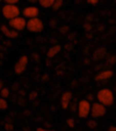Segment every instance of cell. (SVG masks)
<instances>
[{"label": "cell", "mask_w": 116, "mask_h": 131, "mask_svg": "<svg viewBox=\"0 0 116 131\" xmlns=\"http://www.w3.org/2000/svg\"><path fill=\"white\" fill-rule=\"evenodd\" d=\"M98 101L101 102L102 104H104L106 107H110L113 106L114 101H115V97H114V93L111 89L109 88H102L98 92Z\"/></svg>", "instance_id": "obj_1"}, {"label": "cell", "mask_w": 116, "mask_h": 131, "mask_svg": "<svg viewBox=\"0 0 116 131\" xmlns=\"http://www.w3.org/2000/svg\"><path fill=\"white\" fill-rule=\"evenodd\" d=\"M67 31V26H64V27L60 29V32H66Z\"/></svg>", "instance_id": "obj_25"}, {"label": "cell", "mask_w": 116, "mask_h": 131, "mask_svg": "<svg viewBox=\"0 0 116 131\" xmlns=\"http://www.w3.org/2000/svg\"><path fill=\"white\" fill-rule=\"evenodd\" d=\"M22 14L25 17H27V19H31V17H36L38 16V14H40V9L36 7V6H27L26 8H23L22 10Z\"/></svg>", "instance_id": "obj_8"}, {"label": "cell", "mask_w": 116, "mask_h": 131, "mask_svg": "<svg viewBox=\"0 0 116 131\" xmlns=\"http://www.w3.org/2000/svg\"><path fill=\"white\" fill-rule=\"evenodd\" d=\"M47 129H44V128H37V131H45Z\"/></svg>", "instance_id": "obj_27"}, {"label": "cell", "mask_w": 116, "mask_h": 131, "mask_svg": "<svg viewBox=\"0 0 116 131\" xmlns=\"http://www.w3.org/2000/svg\"><path fill=\"white\" fill-rule=\"evenodd\" d=\"M7 107H8V103H7V101H6V99L1 96L0 97V110H6Z\"/></svg>", "instance_id": "obj_15"}, {"label": "cell", "mask_w": 116, "mask_h": 131, "mask_svg": "<svg viewBox=\"0 0 116 131\" xmlns=\"http://www.w3.org/2000/svg\"><path fill=\"white\" fill-rule=\"evenodd\" d=\"M63 3H64L63 0H55L54 4H52V6H51V8L54 10H58L63 6Z\"/></svg>", "instance_id": "obj_14"}, {"label": "cell", "mask_w": 116, "mask_h": 131, "mask_svg": "<svg viewBox=\"0 0 116 131\" xmlns=\"http://www.w3.org/2000/svg\"><path fill=\"white\" fill-rule=\"evenodd\" d=\"M42 8H51L55 0H37Z\"/></svg>", "instance_id": "obj_13"}, {"label": "cell", "mask_w": 116, "mask_h": 131, "mask_svg": "<svg viewBox=\"0 0 116 131\" xmlns=\"http://www.w3.org/2000/svg\"><path fill=\"white\" fill-rule=\"evenodd\" d=\"M0 94H1V96H3V97H5V99H6V97H8V95H9V89H8V88H4V87H3V88L0 89Z\"/></svg>", "instance_id": "obj_17"}, {"label": "cell", "mask_w": 116, "mask_h": 131, "mask_svg": "<svg viewBox=\"0 0 116 131\" xmlns=\"http://www.w3.org/2000/svg\"><path fill=\"white\" fill-rule=\"evenodd\" d=\"M62 50V47L60 45H54V47H51L49 50H48V52H47V56H48V58H54L56 54H58L59 53V51Z\"/></svg>", "instance_id": "obj_12"}, {"label": "cell", "mask_w": 116, "mask_h": 131, "mask_svg": "<svg viewBox=\"0 0 116 131\" xmlns=\"http://www.w3.org/2000/svg\"><path fill=\"white\" fill-rule=\"evenodd\" d=\"M115 91H116V85H115Z\"/></svg>", "instance_id": "obj_30"}, {"label": "cell", "mask_w": 116, "mask_h": 131, "mask_svg": "<svg viewBox=\"0 0 116 131\" xmlns=\"http://www.w3.org/2000/svg\"><path fill=\"white\" fill-rule=\"evenodd\" d=\"M107 113V107L104 104H102L101 102H94L93 104H91V114L93 118H99V117L104 116Z\"/></svg>", "instance_id": "obj_4"}, {"label": "cell", "mask_w": 116, "mask_h": 131, "mask_svg": "<svg viewBox=\"0 0 116 131\" xmlns=\"http://www.w3.org/2000/svg\"><path fill=\"white\" fill-rule=\"evenodd\" d=\"M5 4H12V5H17V3L20 1V0H4Z\"/></svg>", "instance_id": "obj_21"}, {"label": "cell", "mask_w": 116, "mask_h": 131, "mask_svg": "<svg viewBox=\"0 0 116 131\" xmlns=\"http://www.w3.org/2000/svg\"><path fill=\"white\" fill-rule=\"evenodd\" d=\"M87 126H88L89 129H96L98 128V125H99V124H98V122L95 121V119H89L88 122H87V124H86Z\"/></svg>", "instance_id": "obj_16"}, {"label": "cell", "mask_w": 116, "mask_h": 131, "mask_svg": "<svg viewBox=\"0 0 116 131\" xmlns=\"http://www.w3.org/2000/svg\"><path fill=\"white\" fill-rule=\"evenodd\" d=\"M36 96H37V93H36V92H34V93H31V94L29 95L30 100H34V99H35V97H36Z\"/></svg>", "instance_id": "obj_24"}, {"label": "cell", "mask_w": 116, "mask_h": 131, "mask_svg": "<svg viewBox=\"0 0 116 131\" xmlns=\"http://www.w3.org/2000/svg\"><path fill=\"white\" fill-rule=\"evenodd\" d=\"M27 66H28V57L23 54V56H21V57L19 58V60L16 62V64H15V66H14L15 73H17V74L23 73V72L26 71V69H27Z\"/></svg>", "instance_id": "obj_7"}, {"label": "cell", "mask_w": 116, "mask_h": 131, "mask_svg": "<svg viewBox=\"0 0 116 131\" xmlns=\"http://www.w3.org/2000/svg\"><path fill=\"white\" fill-rule=\"evenodd\" d=\"M29 3H31V4H35V3H37V0H28Z\"/></svg>", "instance_id": "obj_28"}, {"label": "cell", "mask_w": 116, "mask_h": 131, "mask_svg": "<svg viewBox=\"0 0 116 131\" xmlns=\"http://www.w3.org/2000/svg\"><path fill=\"white\" fill-rule=\"evenodd\" d=\"M0 12H1V7H0Z\"/></svg>", "instance_id": "obj_31"}, {"label": "cell", "mask_w": 116, "mask_h": 131, "mask_svg": "<svg viewBox=\"0 0 116 131\" xmlns=\"http://www.w3.org/2000/svg\"><path fill=\"white\" fill-rule=\"evenodd\" d=\"M5 130H8V131L14 130V125H13L12 123H6L5 124Z\"/></svg>", "instance_id": "obj_20"}, {"label": "cell", "mask_w": 116, "mask_h": 131, "mask_svg": "<svg viewBox=\"0 0 116 131\" xmlns=\"http://www.w3.org/2000/svg\"><path fill=\"white\" fill-rule=\"evenodd\" d=\"M70 109H71V111H77V108H78V104L76 103V102H73L72 103V101H71V103H70Z\"/></svg>", "instance_id": "obj_19"}, {"label": "cell", "mask_w": 116, "mask_h": 131, "mask_svg": "<svg viewBox=\"0 0 116 131\" xmlns=\"http://www.w3.org/2000/svg\"><path fill=\"white\" fill-rule=\"evenodd\" d=\"M108 130H109V131H116V126H114V125H113V126H110V128H109Z\"/></svg>", "instance_id": "obj_26"}, {"label": "cell", "mask_w": 116, "mask_h": 131, "mask_svg": "<svg viewBox=\"0 0 116 131\" xmlns=\"http://www.w3.org/2000/svg\"><path fill=\"white\" fill-rule=\"evenodd\" d=\"M3 87H4V84H3V81H1V80H0V89L3 88Z\"/></svg>", "instance_id": "obj_29"}, {"label": "cell", "mask_w": 116, "mask_h": 131, "mask_svg": "<svg viewBox=\"0 0 116 131\" xmlns=\"http://www.w3.org/2000/svg\"><path fill=\"white\" fill-rule=\"evenodd\" d=\"M66 124L70 126V128H74V125H76V122H74L73 118H69L66 121Z\"/></svg>", "instance_id": "obj_18"}, {"label": "cell", "mask_w": 116, "mask_h": 131, "mask_svg": "<svg viewBox=\"0 0 116 131\" xmlns=\"http://www.w3.org/2000/svg\"><path fill=\"white\" fill-rule=\"evenodd\" d=\"M86 100H88L89 102H91V101H94V95H93V94L87 95V99H86Z\"/></svg>", "instance_id": "obj_23"}, {"label": "cell", "mask_w": 116, "mask_h": 131, "mask_svg": "<svg viewBox=\"0 0 116 131\" xmlns=\"http://www.w3.org/2000/svg\"><path fill=\"white\" fill-rule=\"evenodd\" d=\"M77 111H78L79 117H81V118L88 117V115L91 114V102L88 100H81V101H79Z\"/></svg>", "instance_id": "obj_5"}, {"label": "cell", "mask_w": 116, "mask_h": 131, "mask_svg": "<svg viewBox=\"0 0 116 131\" xmlns=\"http://www.w3.org/2000/svg\"><path fill=\"white\" fill-rule=\"evenodd\" d=\"M114 75V72L111 70H104V71H101L100 73H98L95 75V80L96 81H104V80L110 79Z\"/></svg>", "instance_id": "obj_9"}, {"label": "cell", "mask_w": 116, "mask_h": 131, "mask_svg": "<svg viewBox=\"0 0 116 131\" xmlns=\"http://www.w3.org/2000/svg\"><path fill=\"white\" fill-rule=\"evenodd\" d=\"M0 1H1V0H0Z\"/></svg>", "instance_id": "obj_32"}, {"label": "cell", "mask_w": 116, "mask_h": 131, "mask_svg": "<svg viewBox=\"0 0 116 131\" xmlns=\"http://www.w3.org/2000/svg\"><path fill=\"white\" fill-rule=\"evenodd\" d=\"M72 97H73V95H72L71 92H65L64 94L62 95V99H60V102H62V107L64 109H67L70 106V103H71L72 101Z\"/></svg>", "instance_id": "obj_11"}, {"label": "cell", "mask_w": 116, "mask_h": 131, "mask_svg": "<svg viewBox=\"0 0 116 131\" xmlns=\"http://www.w3.org/2000/svg\"><path fill=\"white\" fill-rule=\"evenodd\" d=\"M99 1H100V0H87V3L91 4V5H96Z\"/></svg>", "instance_id": "obj_22"}, {"label": "cell", "mask_w": 116, "mask_h": 131, "mask_svg": "<svg viewBox=\"0 0 116 131\" xmlns=\"http://www.w3.org/2000/svg\"><path fill=\"white\" fill-rule=\"evenodd\" d=\"M1 13H3L4 17L10 20L13 17L20 16L21 9L17 7V5H12V4H5L4 7H1Z\"/></svg>", "instance_id": "obj_2"}, {"label": "cell", "mask_w": 116, "mask_h": 131, "mask_svg": "<svg viewBox=\"0 0 116 131\" xmlns=\"http://www.w3.org/2000/svg\"><path fill=\"white\" fill-rule=\"evenodd\" d=\"M0 29H1L3 34L5 35L6 37H8V38H16V37L19 36V31L12 29V28L9 29V28L6 27V26H1V27H0Z\"/></svg>", "instance_id": "obj_10"}, {"label": "cell", "mask_w": 116, "mask_h": 131, "mask_svg": "<svg viewBox=\"0 0 116 131\" xmlns=\"http://www.w3.org/2000/svg\"><path fill=\"white\" fill-rule=\"evenodd\" d=\"M26 28L31 32H40L44 29V23H43V21L41 20V19H38L37 16L31 17V19H28Z\"/></svg>", "instance_id": "obj_3"}, {"label": "cell", "mask_w": 116, "mask_h": 131, "mask_svg": "<svg viewBox=\"0 0 116 131\" xmlns=\"http://www.w3.org/2000/svg\"><path fill=\"white\" fill-rule=\"evenodd\" d=\"M26 25H27V21H26L25 17H20V16H16V17H13L9 20V27L12 29L16 30V31H21L26 28Z\"/></svg>", "instance_id": "obj_6"}]
</instances>
